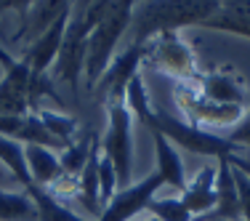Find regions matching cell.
Wrapping results in <instances>:
<instances>
[{
	"mask_svg": "<svg viewBox=\"0 0 250 221\" xmlns=\"http://www.w3.org/2000/svg\"><path fill=\"white\" fill-rule=\"evenodd\" d=\"M130 115L125 101H112L109 104V123H106V133L101 141V152L112 160L117 171V184L120 189L130 187V173H133V133H130Z\"/></svg>",
	"mask_w": 250,
	"mask_h": 221,
	"instance_id": "cell-7",
	"label": "cell"
},
{
	"mask_svg": "<svg viewBox=\"0 0 250 221\" xmlns=\"http://www.w3.org/2000/svg\"><path fill=\"white\" fill-rule=\"evenodd\" d=\"M144 56H146V45H136V43H128V48L115 53L109 69L101 77V91H104L106 101H125V91H128L130 80L139 77V67L144 64Z\"/></svg>",
	"mask_w": 250,
	"mask_h": 221,
	"instance_id": "cell-10",
	"label": "cell"
},
{
	"mask_svg": "<svg viewBox=\"0 0 250 221\" xmlns=\"http://www.w3.org/2000/svg\"><path fill=\"white\" fill-rule=\"evenodd\" d=\"M229 163L234 165L237 171H242V173H245V176L250 178V152H245V149H242V152L231 155V157H229Z\"/></svg>",
	"mask_w": 250,
	"mask_h": 221,
	"instance_id": "cell-29",
	"label": "cell"
},
{
	"mask_svg": "<svg viewBox=\"0 0 250 221\" xmlns=\"http://www.w3.org/2000/svg\"><path fill=\"white\" fill-rule=\"evenodd\" d=\"M146 211L157 221H194V216L184 208V202L178 197H154Z\"/></svg>",
	"mask_w": 250,
	"mask_h": 221,
	"instance_id": "cell-25",
	"label": "cell"
},
{
	"mask_svg": "<svg viewBox=\"0 0 250 221\" xmlns=\"http://www.w3.org/2000/svg\"><path fill=\"white\" fill-rule=\"evenodd\" d=\"M38 115H40V120L45 123V128H48L64 147H69L75 141V133H77V120L75 117L62 115V112H51V110H40Z\"/></svg>",
	"mask_w": 250,
	"mask_h": 221,
	"instance_id": "cell-24",
	"label": "cell"
},
{
	"mask_svg": "<svg viewBox=\"0 0 250 221\" xmlns=\"http://www.w3.org/2000/svg\"><path fill=\"white\" fill-rule=\"evenodd\" d=\"M106 11H109L106 0H101V3H72V14H69L67 29H64L62 51H59L56 64H53L56 77L69 83L72 88H77V80L85 69L88 35L106 16Z\"/></svg>",
	"mask_w": 250,
	"mask_h": 221,
	"instance_id": "cell-3",
	"label": "cell"
},
{
	"mask_svg": "<svg viewBox=\"0 0 250 221\" xmlns=\"http://www.w3.org/2000/svg\"><path fill=\"white\" fill-rule=\"evenodd\" d=\"M0 221H38V211L29 195L0 189Z\"/></svg>",
	"mask_w": 250,
	"mask_h": 221,
	"instance_id": "cell-22",
	"label": "cell"
},
{
	"mask_svg": "<svg viewBox=\"0 0 250 221\" xmlns=\"http://www.w3.org/2000/svg\"><path fill=\"white\" fill-rule=\"evenodd\" d=\"M218 178H216V211L210 219H242L240 213V197H237V181H234V168H231L229 157L218 160Z\"/></svg>",
	"mask_w": 250,
	"mask_h": 221,
	"instance_id": "cell-14",
	"label": "cell"
},
{
	"mask_svg": "<svg viewBox=\"0 0 250 221\" xmlns=\"http://www.w3.org/2000/svg\"><path fill=\"white\" fill-rule=\"evenodd\" d=\"M160 187H163V176L157 171L146 173L130 187L117 189V195L106 202V208L101 211V216L96 221H130L133 216H139L141 211L149 208V202L154 200Z\"/></svg>",
	"mask_w": 250,
	"mask_h": 221,
	"instance_id": "cell-9",
	"label": "cell"
},
{
	"mask_svg": "<svg viewBox=\"0 0 250 221\" xmlns=\"http://www.w3.org/2000/svg\"><path fill=\"white\" fill-rule=\"evenodd\" d=\"M231 168H234V165H231ZM234 181H237V197H240L242 221H250V178L242 171L234 168Z\"/></svg>",
	"mask_w": 250,
	"mask_h": 221,
	"instance_id": "cell-27",
	"label": "cell"
},
{
	"mask_svg": "<svg viewBox=\"0 0 250 221\" xmlns=\"http://www.w3.org/2000/svg\"><path fill=\"white\" fill-rule=\"evenodd\" d=\"M0 163L5 165L11 173H14V178L21 184L24 189L32 187V176H29V168H27V157H24V147L19 144V141H11V139H3L0 136Z\"/></svg>",
	"mask_w": 250,
	"mask_h": 221,
	"instance_id": "cell-23",
	"label": "cell"
},
{
	"mask_svg": "<svg viewBox=\"0 0 250 221\" xmlns=\"http://www.w3.org/2000/svg\"><path fill=\"white\" fill-rule=\"evenodd\" d=\"M176 104L181 107V112L187 115L189 125L194 128H226V125H240L242 117L248 115L245 107H226V104H216V101L205 99L197 91L194 83H176L173 88Z\"/></svg>",
	"mask_w": 250,
	"mask_h": 221,
	"instance_id": "cell-6",
	"label": "cell"
},
{
	"mask_svg": "<svg viewBox=\"0 0 250 221\" xmlns=\"http://www.w3.org/2000/svg\"><path fill=\"white\" fill-rule=\"evenodd\" d=\"M69 5L72 3H67V0H59V3H32L27 16L21 19V29L14 35V40H21L24 35H29L32 40L40 38L64 11H69Z\"/></svg>",
	"mask_w": 250,
	"mask_h": 221,
	"instance_id": "cell-17",
	"label": "cell"
},
{
	"mask_svg": "<svg viewBox=\"0 0 250 221\" xmlns=\"http://www.w3.org/2000/svg\"><path fill=\"white\" fill-rule=\"evenodd\" d=\"M216 0H163L133 5V38L130 43L146 45L157 35L178 32L181 27H202L218 11Z\"/></svg>",
	"mask_w": 250,
	"mask_h": 221,
	"instance_id": "cell-2",
	"label": "cell"
},
{
	"mask_svg": "<svg viewBox=\"0 0 250 221\" xmlns=\"http://www.w3.org/2000/svg\"><path fill=\"white\" fill-rule=\"evenodd\" d=\"M53 99L59 101V93L53 91L48 75H38L27 67L21 59H11L5 64V75L0 80V115H29L40 112V101Z\"/></svg>",
	"mask_w": 250,
	"mask_h": 221,
	"instance_id": "cell-5",
	"label": "cell"
},
{
	"mask_svg": "<svg viewBox=\"0 0 250 221\" xmlns=\"http://www.w3.org/2000/svg\"><path fill=\"white\" fill-rule=\"evenodd\" d=\"M205 29H218V32H231L240 38H250V3H221L218 11L202 24Z\"/></svg>",
	"mask_w": 250,
	"mask_h": 221,
	"instance_id": "cell-15",
	"label": "cell"
},
{
	"mask_svg": "<svg viewBox=\"0 0 250 221\" xmlns=\"http://www.w3.org/2000/svg\"><path fill=\"white\" fill-rule=\"evenodd\" d=\"M144 64L173 75L176 83H194L202 75L197 67L194 51L184 43L178 32H165V35H157L154 40H149L146 43Z\"/></svg>",
	"mask_w": 250,
	"mask_h": 221,
	"instance_id": "cell-8",
	"label": "cell"
},
{
	"mask_svg": "<svg viewBox=\"0 0 250 221\" xmlns=\"http://www.w3.org/2000/svg\"><path fill=\"white\" fill-rule=\"evenodd\" d=\"M226 139H229L231 144H237L240 149L250 152V110H248V115L242 117V123L237 125V128H231V133H226Z\"/></svg>",
	"mask_w": 250,
	"mask_h": 221,
	"instance_id": "cell-28",
	"label": "cell"
},
{
	"mask_svg": "<svg viewBox=\"0 0 250 221\" xmlns=\"http://www.w3.org/2000/svg\"><path fill=\"white\" fill-rule=\"evenodd\" d=\"M120 184H117V171L112 165V160L101 152L99 157V200H101V208H106V202L117 195Z\"/></svg>",
	"mask_w": 250,
	"mask_h": 221,
	"instance_id": "cell-26",
	"label": "cell"
},
{
	"mask_svg": "<svg viewBox=\"0 0 250 221\" xmlns=\"http://www.w3.org/2000/svg\"><path fill=\"white\" fill-rule=\"evenodd\" d=\"M29 195V200L35 202V211H38V221H91V219H83L77 216L75 211H69L64 202H59L56 197H51L43 187L32 184L29 189H24Z\"/></svg>",
	"mask_w": 250,
	"mask_h": 221,
	"instance_id": "cell-20",
	"label": "cell"
},
{
	"mask_svg": "<svg viewBox=\"0 0 250 221\" xmlns=\"http://www.w3.org/2000/svg\"><path fill=\"white\" fill-rule=\"evenodd\" d=\"M216 178H218V168H202L197 171V176H192V181H187V187L181 189L178 200L184 202L189 213L194 219L197 216H210L216 211Z\"/></svg>",
	"mask_w": 250,
	"mask_h": 221,
	"instance_id": "cell-13",
	"label": "cell"
},
{
	"mask_svg": "<svg viewBox=\"0 0 250 221\" xmlns=\"http://www.w3.org/2000/svg\"><path fill=\"white\" fill-rule=\"evenodd\" d=\"M24 157H27V168L29 176L38 187L48 189L51 184H56L64 176L62 165H59V155L53 149L45 147H24Z\"/></svg>",
	"mask_w": 250,
	"mask_h": 221,
	"instance_id": "cell-16",
	"label": "cell"
},
{
	"mask_svg": "<svg viewBox=\"0 0 250 221\" xmlns=\"http://www.w3.org/2000/svg\"><path fill=\"white\" fill-rule=\"evenodd\" d=\"M96 147H99L96 136L85 133L83 139H75L67 149H62V152H59V165H62L64 176H80V171L85 168L88 157H91V152Z\"/></svg>",
	"mask_w": 250,
	"mask_h": 221,
	"instance_id": "cell-21",
	"label": "cell"
},
{
	"mask_svg": "<svg viewBox=\"0 0 250 221\" xmlns=\"http://www.w3.org/2000/svg\"><path fill=\"white\" fill-rule=\"evenodd\" d=\"M146 221H157V219H146Z\"/></svg>",
	"mask_w": 250,
	"mask_h": 221,
	"instance_id": "cell-30",
	"label": "cell"
},
{
	"mask_svg": "<svg viewBox=\"0 0 250 221\" xmlns=\"http://www.w3.org/2000/svg\"><path fill=\"white\" fill-rule=\"evenodd\" d=\"M125 104H128L130 115L139 117V123L144 125L149 133H157L163 139H168L173 147H181L192 155H210V157H231V155L242 152L237 144H231L226 136H218V133H210V131H202V128H194V125L178 120V117L168 115V112H160V110H152L149 104V96H146V86L144 80L133 77L125 91Z\"/></svg>",
	"mask_w": 250,
	"mask_h": 221,
	"instance_id": "cell-1",
	"label": "cell"
},
{
	"mask_svg": "<svg viewBox=\"0 0 250 221\" xmlns=\"http://www.w3.org/2000/svg\"><path fill=\"white\" fill-rule=\"evenodd\" d=\"M133 5L136 3H130V0L109 3L106 16L91 29L85 51V69H83L88 88H96V83H101L104 72L109 69L112 59L117 53V45H120L125 29L130 27V19H133Z\"/></svg>",
	"mask_w": 250,
	"mask_h": 221,
	"instance_id": "cell-4",
	"label": "cell"
},
{
	"mask_svg": "<svg viewBox=\"0 0 250 221\" xmlns=\"http://www.w3.org/2000/svg\"><path fill=\"white\" fill-rule=\"evenodd\" d=\"M152 139H154V157H157V168L154 171L163 176V184H168L173 189H184L187 187V173H184V163L178 157V149L157 133H152Z\"/></svg>",
	"mask_w": 250,
	"mask_h": 221,
	"instance_id": "cell-18",
	"label": "cell"
},
{
	"mask_svg": "<svg viewBox=\"0 0 250 221\" xmlns=\"http://www.w3.org/2000/svg\"><path fill=\"white\" fill-rule=\"evenodd\" d=\"M69 14H72V5H69V11H64L40 38H35L32 43H29V48L24 51L21 62H24L32 72L48 75V69L56 64V56H59V51H62V40H64V29H67Z\"/></svg>",
	"mask_w": 250,
	"mask_h": 221,
	"instance_id": "cell-12",
	"label": "cell"
},
{
	"mask_svg": "<svg viewBox=\"0 0 250 221\" xmlns=\"http://www.w3.org/2000/svg\"><path fill=\"white\" fill-rule=\"evenodd\" d=\"M99 147L91 152V157H88L85 168L80 171V176H77V200H80V205L85 208L88 213H91L93 219L101 216V200H99Z\"/></svg>",
	"mask_w": 250,
	"mask_h": 221,
	"instance_id": "cell-19",
	"label": "cell"
},
{
	"mask_svg": "<svg viewBox=\"0 0 250 221\" xmlns=\"http://www.w3.org/2000/svg\"><path fill=\"white\" fill-rule=\"evenodd\" d=\"M197 91L205 99L216 101V104L226 107H245L250 110V91L245 88V83L240 80L231 69H213V72H202L194 80Z\"/></svg>",
	"mask_w": 250,
	"mask_h": 221,
	"instance_id": "cell-11",
	"label": "cell"
}]
</instances>
